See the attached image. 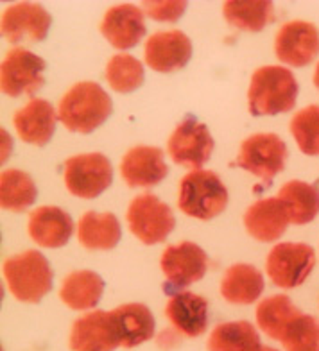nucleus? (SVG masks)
<instances>
[{
  "mask_svg": "<svg viewBox=\"0 0 319 351\" xmlns=\"http://www.w3.org/2000/svg\"><path fill=\"white\" fill-rule=\"evenodd\" d=\"M111 99L101 84L83 81L70 88L58 108V119L69 131L88 134L111 113Z\"/></svg>",
  "mask_w": 319,
  "mask_h": 351,
  "instance_id": "nucleus-1",
  "label": "nucleus"
},
{
  "mask_svg": "<svg viewBox=\"0 0 319 351\" xmlns=\"http://www.w3.org/2000/svg\"><path fill=\"white\" fill-rule=\"evenodd\" d=\"M298 99V83L285 66H260L255 70L248 90L253 117L278 115L292 110Z\"/></svg>",
  "mask_w": 319,
  "mask_h": 351,
  "instance_id": "nucleus-2",
  "label": "nucleus"
},
{
  "mask_svg": "<svg viewBox=\"0 0 319 351\" xmlns=\"http://www.w3.org/2000/svg\"><path fill=\"white\" fill-rule=\"evenodd\" d=\"M10 292L23 303H38L52 289V269L40 251H25L2 265Z\"/></svg>",
  "mask_w": 319,
  "mask_h": 351,
  "instance_id": "nucleus-3",
  "label": "nucleus"
},
{
  "mask_svg": "<svg viewBox=\"0 0 319 351\" xmlns=\"http://www.w3.org/2000/svg\"><path fill=\"white\" fill-rule=\"evenodd\" d=\"M228 204V190L215 172L192 171L181 180L178 206L185 215L201 221L217 217Z\"/></svg>",
  "mask_w": 319,
  "mask_h": 351,
  "instance_id": "nucleus-4",
  "label": "nucleus"
},
{
  "mask_svg": "<svg viewBox=\"0 0 319 351\" xmlns=\"http://www.w3.org/2000/svg\"><path fill=\"white\" fill-rule=\"evenodd\" d=\"M162 271L165 274L163 291L167 294H178L181 289L199 282L206 273L209 258L194 242H181L178 245H169L160 260Z\"/></svg>",
  "mask_w": 319,
  "mask_h": 351,
  "instance_id": "nucleus-5",
  "label": "nucleus"
},
{
  "mask_svg": "<svg viewBox=\"0 0 319 351\" xmlns=\"http://www.w3.org/2000/svg\"><path fill=\"white\" fill-rule=\"evenodd\" d=\"M128 222L131 233L147 245L163 242L176 226L172 210L153 194H142L131 201Z\"/></svg>",
  "mask_w": 319,
  "mask_h": 351,
  "instance_id": "nucleus-6",
  "label": "nucleus"
},
{
  "mask_svg": "<svg viewBox=\"0 0 319 351\" xmlns=\"http://www.w3.org/2000/svg\"><path fill=\"white\" fill-rule=\"evenodd\" d=\"M287 158V145L278 134L257 133L246 138L241 145V154L233 167H241L260 180L271 181L283 171Z\"/></svg>",
  "mask_w": 319,
  "mask_h": 351,
  "instance_id": "nucleus-7",
  "label": "nucleus"
},
{
  "mask_svg": "<svg viewBox=\"0 0 319 351\" xmlns=\"http://www.w3.org/2000/svg\"><path fill=\"white\" fill-rule=\"evenodd\" d=\"M314 263L316 254L310 245L283 242L271 250L265 262V271L276 287L294 289L309 278Z\"/></svg>",
  "mask_w": 319,
  "mask_h": 351,
  "instance_id": "nucleus-8",
  "label": "nucleus"
},
{
  "mask_svg": "<svg viewBox=\"0 0 319 351\" xmlns=\"http://www.w3.org/2000/svg\"><path fill=\"white\" fill-rule=\"evenodd\" d=\"M111 163L104 154H78L65 162V185L70 194L93 199L111 185Z\"/></svg>",
  "mask_w": 319,
  "mask_h": 351,
  "instance_id": "nucleus-9",
  "label": "nucleus"
},
{
  "mask_svg": "<svg viewBox=\"0 0 319 351\" xmlns=\"http://www.w3.org/2000/svg\"><path fill=\"white\" fill-rule=\"evenodd\" d=\"M45 61L27 49H13L8 52L0 69L2 92L10 97H19L22 93L33 95L43 86Z\"/></svg>",
  "mask_w": 319,
  "mask_h": 351,
  "instance_id": "nucleus-10",
  "label": "nucleus"
},
{
  "mask_svg": "<svg viewBox=\"0 0 319 351\" xmlns=\"http://www.w3.org/2000/svg\"><path fill=\"white\" fill-rule=\"evenodd\" d=\"M167 151L178 165L199 171L210 160L213 138L206 125L196 121L194 117H187L171 134Z\"/></svg>",
  "mask_w": 319,
  "mask_h": 351,
  "instance_id": "nucleus-11",
  "label": "nucleus"
},
{
  "mask_svg": "<svg viewBox=\"0 0 319 351\" xmlns=\"http://www.w3.org/2000/svg\"><path fill=\"white\" fill-rule=\"evenodd\" d=\"M274 52L282 63L305 66L319 54V31L303 20L283 23L274 38Z\"/></svg>",
  "mask_w": 319,
  "mask_h": 351,
  "instance_id": "nucleus-12",
  "label": "nucleus"
},
{
  "mask_svg": "<svg viewBox=\"0 0 319 351\" xmlns=\"http://www.w3.org/2000/svg\"><path fill=\"white\" fill-rule=\"evenodd\" d=\"M119 346L121 339L111 312L95 310L74 321L70 332L72 351H113Z\"/></svg>",
  "mask_w": 319,
  "mask_h": 351,
  "instance_id": "nucleus-13",
  "label": "nucleus"
},
{
  "mask_svg": "<svg viewBox=\"0 0 319 351\" xmlns=\"http://www.w3.org/2000/svg\"><path fill=\"white\" fill-rule=\"evenodd\" d=\"M51 27V14L45 8L33 2H20L4 11L2 14V34L11 43L22 40L42 42Z\"/></svg>",
  "mask_w": 319,
  "mask_h": 351,
  "instance_id": "nucleus-14",
  "label": "nucleus"
},
{
  "mask_svg": "<svg viewBox=\"0 0 319 351\" xmlns=\"http://www.w3.org/2000/svg\"><path fill=\"white\" fill-rule=\"evenodd\" d=\"M143 56L145 63L156 72H172L189 63L192 43L183 31H160L147 38Z\"/></svg>",
  "mask_w": 319,
  "mask_h": 351,
  "instance_id": "nucleus-15",
  "label": "nucleus"
},
{
  "mask_svg": "<svg viewBox=\"0 0 319 351\" xmlns=\"http://www.w3.org/2000/svg\"><path fill=\"white\" fill-rule=\"evenodd\" d=\"M101 33L115 49L128 51L145 36L142 10L133 4L113 5L102 19Z\"/></svg>",
  "mask_w": 319,
  "mask_h": 351,
  "instance_id": "nucleus-16",
  "label": "nucleus"
},
{
  "mask_svg": "<svg viewBox=\"0 0 319 351\" xmlns=\"http://www.w3.org/2000/svg\"><path fill=\"white\" fill-rule=\"evenodd\" d=\"M169 172L160 147L139 145L130 149L121 162V174L130 186H154Z\"/></svg>",
  "mask_w": 319,
  "mask_h": 351,
  "instance_id": "nucleus-17",
  "label": "nucleus"
},
{
  "mask_svg": "<svg viewBox=\"0 0 319 351\" xmlns=\"http://www.w3.org/2000/svg\"><path fill=\"white\" fill-rule=\"evenodd\" d=\"M289 213L278 197L260 199L251 204L244 215V226L253 239L260 242H273L285 233L289 226Z\"/></svg>",
  "mask_w": 319,
  "mask_h": 351,
  "instance_id": "nucleus-18",
  "label": "nucleus"
},
{
  "mask_svg": "<svg viewBox=\"0 0 319 351\" xmlns=\"http://www.w3.org/2000/svg\"><path fill=\"white\" fill-rule=\"evenodd\" d=\"M165 315L178 333L199 337L209 326V303L192 292H178L167 303Z\"/></svg>",
  "mask_w": 319,
  "mask_h": 351,
  "instance_id": "nucleus-19",
  "label": "nucleus"
},
{
  "mask_svg": "<svg viewBox=\"0 0 319 351\" xmlns=\"http://www.w3.org/2000/svg\"><path fill=\"white\" fill-rule=\"evenodd\" d=\"M74 231V221L58 206L36 208L29 217V235L42 247H63Z\"/></svg>",
  "mask_w": 319,
  "mask_h": 351,
  "instance_id": "nucleus-20",
  "label": "nucleus"
},
{
  "mask_svg": "<svg viewBox=\"0 0 319 351\" xmlns=\"http://www.w3.org/2000/svg\"><path fill=\"white\" fill-rule=\"evenodd\" d=\"M14 128L23 142L45 145L56 130L54 108L43 99H31L22 110L14 113Z\"/></svg>",
  "mask_w": 319,
  "mask_h": 351,
  "instance_id": "nucleus-21",
  "label": "nucleus"
},
{
  "mask_svg": "<svg viewBox=\"0 0 319 351\" xmlns=\"http://www.w3.org/2000/svg\"><path fill=\"white\" fill-rule=\"evenodd\" d=\"M264 276L248 263H235L226 269L221 282V294L233 305H251L264 292Z\"/></svg>",
  "mask_w": 319,
  "mask_h": 351,
  "instance_id": "nucleus-22",
  "label": "nucleus"
},
{
  "mask_svg": "<svg viewBox=\"0 0 319 351\" xmlns=\"http://www.w3.org/2000/svg\"><path fill=\"white\" fill-rule=\"evenodd\" d=\"M122 348H134L154 335V317L142 303H128L111 310Z\"/></svg>",
  "mask_w": 319,
  "mask_h": 351,
  "instance_id": "nucleus-23",
  "label": "nucleus"
},
{
  "mask_svg": "<svg viewBox=\"0 0 319 351\" xmlns=\"http://www.w3.org/2000/svg\"><path fill=\"white\" fill-rule=\"evenodd\" d=\"M121 237V222L110 212H86L78 224V239L86 250H113Z\"/></svg>",
  "mask_w": 319,
  "mask_h": 351,
  "instance_id": "nucleus-24",
  "label": "nucleus"
},
{
  "mask_svg": "<svg viewBox=\"0 0 319 351\" xmlns=\"http://www.w3.org/2000/svg\"><path fill=\"white\" fill-rule=\"evenodd\" d=\"M278 199L285 204L292 224H307L319 213V185L292 180L280 189Z\"/></svg>",
  "mask_w": 319,
  "mask_h": 351,
  "instance_id": "nucleus-25",
  "label": "nucleus"
},
{
  "mask_svg": "<svg viewBox=\"0 0 319 351\" xmlns=\"http://www.w3.org/2000/svg\"><path fill=\"white\" fill-rule=\"evenodd\" d=\"M104 291V282L97 273L75 271L65 278L60 298L72 310H86L97 305Z\"/></svg>",
  "mask_w": 319,
  "mask_h": 351,
  "instance_id": "nucleus-26",
  "label": "nucleus"
},
{
  "mask_svg": "<svg viewBox=\"0 0 319 351\" xmlns=\"http://www.w3.org/2000/svg\"><path fill=\"white\" fill-rule=\"evenodd\" d=\"M210 351H260L259 332L248 321L222 323L215 326L209 339Z\"/></svg>",
  "mask_w": 319,
  "mask_h": 351,
  "instance_id": "nucleus-27",
  "label": "nucleus"
},
{
  "mask_svg": "<svg viewBox=\"0 0 319 351\" xmlns=\"http://www.w3.org/2000/svg\"><path fill=\"white\" fill-rule=\"evenodd\" d=\"M224 19L242 31H262L273 20V2L269 0H230L224 4Z\"/></svg>",
  "mask_w": 319,
  "mask_h": 351,
  "instance_id": "nucleus-28",
  "label": "nucleus"
},
{
  "mask_svg": "<svg viewBox=\"0 0 319 351\" xmlns=\"http://www.w3.org/2000/svg\"><path fill=\"white\" fill-rule=\"evenodd\" d=\"M301 314V310L292 305V301L283 294L265 298L257 306V323L268 337L280 341L285 328L296 315Z\"/></svg>",
  "mask_w": 319,
  "mask_h": 351,
  "instance_id": "nucleus-29",
  "label": "nucleus"
},
{
  "mask_svg": "<svg viewBox=\"0 0 319 351\" xmlns=\"http://www.w3.org/2000/svg\"><path fill=\"white\" fill-rule=\"evenodd\" d=\"M36 185L33 178L23 171L10 169L0 178V204L4 210L23 212L36 201Z\"/></svg>",
  "mask_w": 319,
  "mask_h": 351,
  "instance_id": "nucleus-30",
  "label": "nucleus"
},
{
  "mask_svg": "<svg viewBox=\"0 0 319 351\" xmlns=\"http://www.w3.org/2000/svg\"><path fill=\"white\" fill-rule=\"evenodd\" d=\"M106 81L115 92L130 93L143 83V66L130 54H117L106 66Z\"/></svg>",
  "mask_w": 319,
  "mask_h": 351,
  "instance_id": "nucleus-31",
  "label": "nucleus"
},
{
  "mask_svg": "<svg viewBox=\"0 0 319 351\" xmlns=\"http://www.w3.org/2000/svg\"><path fill=\"white\" fill-rule=\"evenodd\" d=\"M280 342L285 351H319V321L301 312L287 326Z\"/></svg>",
  "mask_w": 319,
  "mask_h": 351,
  "instance_id": "nucleus-32",
  "label": "nucleus"
},
{
  "mask_svg": "<svg viewBox=\"0 0 319 351\" xmlns=\"http://www.w3.org/2000/svg\"><path fill=\"white\" fill-rule=\"evenodd\" d=\"M291 133L301 153L309 156L319 154V106L312 104L300 110L291 121Z\"/></svg>",
  "mask_w": 319,
  "mask_h": 351,
  "instance_id": "nucleus-33",
  "label": "nucleus"
},
{
  "mask_svg": "<svg viewBox=\"0 0 319 351\" xmlns=\"http://www.w3.org/2000/svg\"><path fill=\"white\" fill-rule=\"evenodd\" d=\"M145 13L158 22H176L185 13L187 2L169 0V2H143Z\"/></svg>",
  "mask_w": 319,
  "mask_h": 351,
  "instance_id": "nucleus-34",
  "label": "nucleus"
},
{
  "mask_svg": "<svg viewBox=\"0 0 319 351\" xmlns=\"http://www.w3.org/2000/svg\"><path fill=\"white\" fill-rule=\"evenodd\" d=\"M314 84H316V88L319 90V63H318V66H316V72H314Z\"/></svg>",
  "mask_w": 319,
  "mask_h": 351,
  "instance_id": "nucleus-35",
  "label": "nucleus"
},
{
  "mask_svg": "<svg viewBox=\"0 0 319 351\" xmlns=\"http://www.w3.org/2000/svg\"><path fill=\"white\" fill-rule=\"evenodd\" d=\"M260 351H278V350H274V348H271V346H262V350Z\"/></svg>",
  "mask_w": 319,
  "mask_h": 351,
  "instance_id": "nucleus-36",
  "label": "nucleus"
}]
</instances>
